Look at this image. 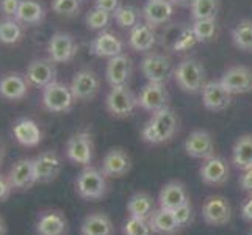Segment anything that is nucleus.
Wrapping results in <instances>:
<instances>
[{"label": "nucleus", "mask_w": 252, "mask_h": 235, "mask_svg": "<svg viewBox=\"0 0 252 235\" xmlns=\"http://www.w3.org/2000/svg\"><path fill=\"white\" fill-rule=\"evenodd\" d=\"M179 130V116L171 107H164L152 113V118L147 121L141 136L149 144H161L169 141Z\"/></svg>", "instance_id": "nucleus-1"}, {"label": "nucleus", "mask_w": 252, "mask_h": 235, "mask_svg": "<svg viewBox=\"0 0 252 235\" xmlns=\"http://www.w3.org/2000/svg\"><path fill=\"white\" fill-rule=\"evenodd\" d=\"M75 191L85 201H97L107 195V177L94 167H83L75 179Z\"/></svg>", "instance_id": "nucleus-2"}, {"label": "nucleus", "mask_w": 252, "mask_h": 235, "mask_svg": "<svg viewBox=\"0 0 252 235\" xmlns=\"http://www.w3.org/2000/svg\"><path fill=\"white\" fill-rule=\"evenodd\" d=\"M174 80L185 93L196 94L205 85V69L194 58H187L174 69Z\"/></svg>", "instance_id": "nucleus-3"}, {"label": "nucleus", "mask_w": 252, "mask_h": 235, "mask_svg": "<svg viewBox=\"0 0 252 235\" xmlns=\"http://www.w3.org/2000/svg\"><path fill=\"white\" fill-rule=\"evenodd\" d=\"M41 101H42V105H44V108L47 111L67 113V111L72 110L75 98L72 94L71 86L55 80L50 85H47L46 88H42Z\"/></svg>", "instance_id": "nucleus-4"}, {"label": "nucleus", "mask_w": 252, "mask_h": 235, "mask_svg": "<svg viewBox=\"0 0 252 235\" xmlns=\"http://www.w3.org/2000/svg\"><path fill=\"white\" fill-rule=\"evenodd\" d=\"M105 107L111 116L127 118L133 115L135 108L138 107V98L127 85L111 86V90L105 98Z\"/></svg>", "instance_id": "nucleus-5"}, {"label": "nucleus", "mask_w": 252, "mask_h": 235, "mask_svg": "<svg viewBox=\"0 0 252 235\" xmlns=\"http://www.w3.org/2000/svg\"><path fill=\"white\" fill-rule=\"evenodd\" d=\"M94 143L90 132H77L69 136L66 143V157L69 162L79 167H90L93 162Z\"/></svg>", "instance_id": "nucleus-6"}, {"label": "nucleus", "mask_w": 252, "mask_h": 235, "mask_svg": "<svg viewBox=\"0 0 252 235\" xmlns=\"http://www.w3.org/2000/svg\"><path fill=\"white\" fill-rule=\"evenodd\" d=\"M33 167L36 184H50V182L58 179L60 172L63 169V160L55 151L47 149L34 157Z\"/></svg>", "instance_id": "nucleus-7"}, {"label": "nucleus", "mask_w": 252, "mask_h": 235, "mask_svg": "<svg viewBox=\"0 0 252 235\" xmlns=\"http://www.w3.org/2000/svg\"><path fill=\"white\" fill-rule=\"evenodd\" d=\"M202 218L208 226H225L232 220V207L227 198L208 196L202 204Z\"/></svg>", "instance_id": "nucleus-8"}, {"label": "nucleus", "mask_w": 252, "mask_h": 235, "mask_svg": "<svg viewBox=\"0 0 252 235\" xmlns=\"http://www.w3.org/2000/svg\"><path fill=\"white\" fill-rule=\"evenodd\" d=\"M79 46L72 34L66 32H55L47 42V54L54 63H69L72 62Z\"/></svg>", "instance_id": "nucleus-9"}, {"label": "nucleus", "mask_w": 252, "mask_h": 235, "mask_svg": "<svg viewBox=\"0 0 252 235\" xmlns=\"http://www.w3.org/2000/svg\"><path fill=\"white\" fill-rule=\"evenodd\" d=\"M69 86H71L75 101L88 102L97 96L100 90V80L99 75L91 69H80L74 74Z\"/></svg>", "instance_id": "nucleus-10"}, {"label": "nucleus", "mask_w": 252, "mask_h": 235, "mask_svg": "<svg viewBox=\"0 0 252 235\" xmlns=\"http://www.w3.org/2000/svg\"><path fill=\"white\" fill-rule=\"evenodd\" d=\"M199 176L205 185L210 187H221L230 177L229 163L225 159L220 155H212L204 160V163L199 168Z\"/></svg>", "instance_id": "nucleus-11"}, {"label": "nucleus", "mask_w": 252, "mask_h": 235, "mask_svg": "<svg viewBox=\"0 0 252 235\" xmlns=\"http://www.w3.org/2000/svg\"><path fill=\"white\" fill-rule=\"evenodd\" d=\"M136 98H138V107L146 111L155 113L168 105L169 93L166 90V86H164V83L147 82Z\"/></svg>", "instance_id": "nucleus-12"}, {"label": "nucleus", "mask_w": 252, "mask_h": 235, "mask_svg": "<svg viewBox=\"0 0 252 235\" xmlns=\"http://www.w3.org/2000/svg\"><path fill=\"white\" fill-rule=\"evenodd\" d=\"M141 72L147 78V82L166 83V80L172 74L171 60L161 54H151L143 58Z\"/></svg>", "instance_id": "nucleus-13"}, {"label": "nucleus", "mask_w": 252, "mask_h": 235, "mask_svg": "<svg viewBox=\"0 0 252 235\" xmlns=\"http://www.w3.org/2000/svg\"><path fill=\"white\" fill-rule=\"evenodd\" d=\"M57 63L52 62L50 58H36L27 66L25 77L32 86L36 88H46L47 85L57 80Z\"/></svg>", "instance_id": "nucleus-14"}, {"label": "nucleus", "mask_w": 252, "mask_h": 235, "mask_svg": "<svg viewBox=\"0 0 252 235\" xmlns=\"http://www.w3.org/2000/svg\"><path fill=\"white\" fill-rule=\"evenodd\" d=\"M30 83L27 77L19 72H5L0 75V98L10 102H17L27 98Z\"/></svg>", "instance_id": "nucleus-15"}, {"label": "nucleus", "mask_w": 252, "mask_h": 235, "mask_svg": "<svg viewBox=\"0 0 252 235\" xmlns=\"http://www.w3.org/2000/svg\"><path fill=\"white\" fill-rule=\"evenodd\" d=\"M34 232L36 235H66L67 220L64 213L57 208L42 210L34 223Z\"/></svg>", "instance_id": "nucleus-16"}, {"label": "nucleus", "mask_w": 252, "mask_h": 235, "mask_svg": "<svg viewBox=\"0 0 252 235\" xmlns=\"http://www.w3.org/2000/svg\"><path fill=\"white\" fill-rule=\"evenodd\" d=\"M6 176L10 179L14 191H27L33 188L36 185L33 159H19L17 162H14Z\"/></svg>", "instance_id": "nucleus-17"}, {"label": "nucleus", "mask_w": 252, "mask_h": 235, "mask_svg": "<svg viewBox=\"0 0 252 235\" xmlns=\"http://www.w3.org/2000/svg\"><path fill=\"white\" fill-rule=\"evenodd\" d=\"M132 169V160L123 147H113L102 160L100 171L105 177H123Z\"/></svg>", "instance_id": "nucleus-18"}, {"label": "nucleus", "mask_w": 252, "mask_h": 235, "mask_svg": "<svg viewBox=\"0 0 252 235\" xmlns=\"http://www.w3.org/2000/svg\"><path fill=\"white\" fill-rule=\"evenodd\" d=\"M11 132L14 140L24 147H36L42 141L41 127L30 118H17L13 123Z\"/></svg>", "instance_id": "nucleus-19"}, {"label": "nucleus", "mask_w": 252, "mask_h": 235, "mask_svg": "<svg viewBox=\"0 0 252 235\" xmlns=\"http://www.w3.org/2000/svg\"><path fill=\"white\" fill-rule=\"evenodd\" d=\"M132 72H133L132 58L124 54H119L108 60L105 77L110 86H124L128 83Z\"/></svg>", "instance_id": "nucleus-20"}, {"label": "nucleus", "mask_w": 252, "mask_h": 235, "mask_svg": "<svg viewBox=\"0 0 252 235\" xmlns=\"http://www.w3.org/2000/svg\"><path fill=\"white\" fill-rule=\"evenodd\" d=\"M185 152L191 159L205 160L215 155V141L213 136L207 130H194L191 132L185 141Z\"/></svg>", "instance_id": "nucleus-21"}, {"label": "nucleus", "mask_w": 252, "mask_h": 235, "mask_svg": "<svg viewBox=\"0 0 252 235\" xmlns=\"http://www.w3.org/2000/svg\"><path fill=\"white\" fill-rule=\"evenodd\" d=\"M221 83L230 94L249 93L252 91V71L246 66H233L222 74Z\"/></svg>", "instance_id": "nucleus-22"}, {"label": "nucleus", "mask_w": 252, "mask_h": 235, "mask_svg": "<svg viewBox=\"0 0 252 235\" xmlns=\"http://www.w3.org/2000/svg\"><path fill=\"white\" fill-rule=\"evenodd\" d=\"M232 102V94L220 82H208L202 88V103L210 111H222Z\"/></svg>", "instance_id": "nucleus-23"}, {"label": "nucleus", "mask_w": 252, "mask_h": 235, "mask_svg": "<svg viewBox=\"0 0 252 235\" xmlns=\"http://www.w3.org/2000/svg\"><path fill=\"white\" fill-rule=\"evenodd\" d=\"M91 54L95 57H103V58H113L119 54H123L124 50V42L118 38L115 33L111 32H100L95 36L91 44H90Z\"/></svg>", "instance_id": "nucleus-24"}, {"label": "nucleus", "mask_w": 252, "mask_h": 235, "mask_svg": "<svg viewBox=\"0 0 252 235\" xmlns=\"http://www.w3.org/2000/svg\"><path fill=\"white\" fill-rule=\"evenodd\" d=\"M174 14L172 0H147L143 8V17L146 24L152 27L166 24Z\"/></svg>", "instance_id": "nucleus-25"}, {"label": "nucleus", "mask_w": 252, "mask_h": 235, "mask_svg": "<svg viewBox=\"0 0 252 235\" xmlns=\"http://www.w3.org/2000/svg\"><path fill=\"white\" fill-rule=\"evenodd\" d=\"M189 201L187 187L182 184L180 180H171L168 184H164L160 190L158 195V207L163 208H169L174 210L179 205L185 204Z\"/></svg>", "instance_id": "nucleus-26"}, {"label": "nucleus", "mask_w": 252, "mask_h": 235, "mask_svg": "<svg viewBox=\"0 0 252 235\" xmlns=\"http://www.w3.org/2000/svg\"><path fill=\"white\" fill-rule=\"evenodd\" d=\"M147 221H149V226L154 234L158 235H176L180 231L176 218H174V213L169 208L157 207Z\"/></svg>", "instance_id": "nucleus-27"}, {"label": "nucleus", "mask_w": 252, "mask_h": 235, "mask_svg": "<svg viewBox=\"0 0 252 235\" xmlns=\"http://www.w3.org/2000/svg\"><path fill=\"white\" fill-rule=\"evenodd\" d=\"M80 235H115V226L108 215L94 212L82 221Z\"/></svg>", "instance_id": "nucleus-28"}, {"label": "nucleus", "mask_w": 252, "mask_h": 235, "mask_svg": "<svg viewBox=\"0 0 252 235\" xmlns=\"http://www.w3.org/2000/svg\"><path fill=\"white\" fill-rule=\"evenodd\" d=\"M155 42H157V34L154 32V27L149 24H138L130 30L128 44L136 52H147L151 50Z\"/></svg>", "instance_id": "nucleus-29"}, {"label": "nucleus", "mask_w": 252, "mask_h": 235, "mask_svg": "<svg viewBox=\"0 0 252 235\" xmlns=\"http://www.w3.org/2000/svg\"><path fill=\"white\" fill-rule=\"evenodd\" d=\"M14 19L24 25H38L46 19V8L39 0H21Z\"/></svg>", "instance_id": "nucleus-30"}, {"label": "nucleus", "mask_w": 252, "mask_h": 235, "mask_svg": "<svg viewBox=\"0 0 252 235\" xmlns=\"http://www.w3.org/2000/svg\"><path fill=\"white\" fill-rule=\"evenodd\" d=\"M155 210L154 198L146 193V191H136L127 201V213L128 216H135V218L149 220V216Z\"/></svg>", "instance_id": "nucleus-31"}, {"label": "nucleus", "mask_w": 252, "mask_h": 235, "mask_svg": "<svg viewBox=\"0 0 252 235\" xmlns=\"http://www.w3.org/2000/svg\"><path fill=\"white\" fill-rule=\"evenodd\" d=\"M232 163L240 171L252 168V135L240 136L232 149Z\"/></svg>", "instance_id": "nucleus-32"}, {"label": "nucleus", "mask_w": 252, "mask_h": 235, "mask_svg": "<svg viewBox=\"0 0 252 235\" xmlns=\"http://www.w3.org/2000/svg\"><path fill=\"white\" fill-rule=\"evenodd\" d=\"M22 24L14 17H5L0 21V42L6 46L17 44L22 39Z\"/></svg>", "instance_id": "nucleus-33"}, {"label": "nucleus", "mask_w": 252, "mask_h": 235, "mask_svg": "<svg viewBox=\"0 0 252 235\" xmlns=\"http://www.w3.org/2000/svg\"><path fill=\"white\" fill-rule=\"evenodd\" d=\"M116 24L121 29H130L132 30L135 25L140 24V17L141 13L136 6L133 5H121L118 10L113 13Z\"/></svg>", "instance_id": "nucleus-34"}, {"label": "nucleus", "mask_w": 252, "mask_h": 235, "mask_svg": "<svg viewBox=\"0 0 252 235\" xmlns=\"http://www.w3.org/2000/svg\"><path fill=\"white\" fill-rule=\"evenodd\" d=\"M232 39L238 49L252 52V21H241L233 29Z\"/></svg>", "instance_id": "nucleus-35"}, {"label": "nucleus", "mask_w": 252, "mask_h": 235, "mask_svg": "<svg viewBox=\"0 0 252 235\" xmlns=\"http://www.w3.org/2000/svg\"><path fill=\"white\" fill-rule=\"evenodd\" d=\"M189 6L193 21L215 19L216 11H218V0H193Z\"/></svg>", "instance_id": "nucleus-36"}, {"label": "nucleus", "mask_w": 252, "mask_h": 235, "mask_svg": "<svg viewBox=\"0 0 252 235\" xmlns=\"http://www.w3.org/2000/svg\"><path fill=\"white\" fill-rule=\"evenodd\" d=\"M171 39H172L171 49L174 52H185V50H189L197 42V39L194 36L193 30H191V27H179L177 29V34L174 38H171Z\"/></svg>", "instance_id": "nucleus-37"}, {"label": "nucleus", "mask_w": 252, "mask_h": 235, "mask_svg": "<svg viewBox=\"0 0 252 235\" xmlns=\"http://www.w3.org/2000/svg\"><path fill=\"white\" fill-rule=\"evenodd\" d=\"M197 42H207L215 38L216 34V19H199L191 25Z\"/></svg>", "instance_id": "nucleus-38"}, {"label": "nucleus", "mask_w": 252, "mask_h": 235, "mask_svg": "<svg viewBox=\"0 0 252 235\" xmlns=\"http://www.w3.org/2000/svg\"><path fill=\"white\" fill-rule=\"evenodd\" d=\"M123 234L124 235H154V231L151 229L147 220L128 216L123 226Z\"/></svg>", "instance_id": "nucleus-39"}, {"label": "nucleus", "mask_w": 252, "mask_h": 235, "mask_svg": "<svg viewBox=\"0 0 252 235\" xmlns=\"http://www.w3.org/2000/svg\"><path fill=\"white\" fill-rule=\"evenodd\" d=\"M85 21H86V27H88L90 30H100L102 32L110 24L111 14L94 6L93 10L88 11V14H86Z\"/></svg>", "instance_id": "nucleus-40"}, {"label": "nucleus", "mask_w": 252, "mask_h": 235, "mask_svg": "<svg viewBox=\"0 0 252 235\" xmlns=\"http://www.w3.org/2000/svg\"><path fill=\"white\" fill-rule=\"evenodd\" d=\"M52 11L58 16H77L80 11V0H52Z\"/></svg>", "instance_id": "nucleus-41"}, {"label": "nucleus", "mask_w": 252, "mask_h": 235, "mask_svg": "<svg viewBox=\"0 0 252 235\" xmlns=\"http://www.w3.org/2000/svg\"><path fill=\"white\" fill-rule=\"evenodd\" d=\"M174 213V218H176L177 224L180 229H185V228H189L191 223H193L194 220V213H193V205H191V202H185L179 205L177 208H174L172 210Z\"/></svg>", "instance_id": "nucleus-42"}, {"label": "nucleus", "mask_w": 252, "mask_h": 235, "mask_svg": "<svg viewBox=\"0 0 252 235\" xmlns=\"http://www.w3.org/2000/svg\"><path fill=\"white\" fill-rule=\"evenodd\" d=\"M21 0H0V13L5 17H16Z\"/></svg>", "instance_id": "nucleus-43"}, {"label": "nucleus", "mask_w": 252, "mask_h": 235, "mask_svg": "<svg viewBox=\"0 0 252 235\" xmlns=\"http://www.w3.org/2000/svg\"><path fill=\"white\" fill-rule=\"evenodd\" d=\"M13 187H11V182L8 179V176L0 172V202H5L10 199L11 193H13Z\"/></svg>", "instance_id": "nucleus-44"}, {"label": "nucleus", "mask_w": 252, "mask_h": 235, "mask_svg": "<svg viewBox=\"0 0 252 235\" xmlns=\"http://www.w3.org/2000/svg\"><path fill=\"white\" fill-rule=\"evenodd\" d=\"M94 6L113 14L121 6V0H94Z\"/></svg>", "instance_id": "nucleus-45"}, {"label": "nucleus", "mask_w": 252, "mask_h": 235, "mask_svg": "<svg viewBox=\"0 0 252 235\" xmlns=\"http://www.w3.org/2000/svg\"><path fill=\"white\" fill-rule=\"evenodd\" d=\"M240 187L243 191L252 195V168L243 171V174L240 176Z\"/></svg>", "instance_id": "nucleus-46"}, {"label": "nucleus", "mask_w": 252, "mask_h": 235, "mask_svg": "<svg viewBox=\"0 0 252 235\" xmlns=\"http://www.w3.org/2000/svg\"><path fill=\"white\" fill-rule=\"evenodd\" d=\"M241 216L243 220H246L248 223L252 224V195L245 199V202L241 204Z\"/></svg>", "instance_id": "nucleus-47"}, {"label": "nucleus", "mask_w": 252, "mask_h": 235, "mask_svg": "<svg viewBox=\"0 0 252 235\" xmlns=\"http://www.w3.org/2000/svg\"><path fill=\"white\" fill-rule=\"evenodd\" d=\"M6 231H8V228H6V221L0 216V235H6Z\"/></svg>", "instance_id": "nucleus-48"}, {"label": "nucleus", "mask_w": 252, "mask_h": 235, "mask_svg": "<svg viewBox=\"0 0 252 235\" xmlns=\"http://www.w3.org/2000/svg\"><path fill=\"white\" fill-rule=\"evenodd\" d=\"M174 5H191L193 0H172Z\"/></svg>", "instance_id": "nucleus-49"}, {"label": "nucleus", "mask_w": 252, "mask_h": 235, "mask_svg": "<svg viewBox=\"0 0 252 235\" xmlns=\"http://www.w3.org/2000/svg\"><path fill=\"white\" fill-rule=\"evenodd\" d=\"M2 162H3V146L0 143V165H2Z\"/></svg>", "instance_id": "nucleus-50"}, {"label": "nucleus", "mask_w": 252, "mask_h": 235, "mask_svg": "<svg viewBox=\"0 0 252 235\" xmlns=\"http://www.w3.org/2000/svg\"><path fill=\"white\" fill-rule=\"evenodd\" d=\"M248 235H252V228H251V229L248 231Z\"/></svg>", "instance_id": "nucleus-51"}, {"label": "nucleus", "mask_w": 252, "mask_h": 235, "mask_svg": "<svg viewBox=\"0 0 252 235\" xmlns=\"http://www.w3.org/2000/svg\"><path fill=\"white\" fill-rule=\"evenodd\" d=\"M80 2H83V0H80Z\"/></svg>", "instance_id": "nucleus-52"}]
</instances>
